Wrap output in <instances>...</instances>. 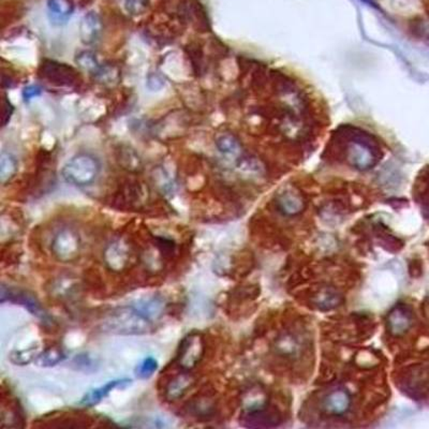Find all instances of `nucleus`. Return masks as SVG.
Segmentation results:
<instances>
[{
    "mask_svg": "<svg viewBox=\"0 0 429 429\" xmlns=\"http://www.w3.org/2000/svg\"><path fill=\"white\" fill-rule=\"evenodd\" d=\"M101 172V162L94 154L81 151L69 159L62 169L66 183L77 188L89 187Z\"/></svg>",
    "mask_w": 429,
    "mask_h": 429,
    "instance_id": "obj_3",
    "label": "nucleus"
},
{
    "mask_svg": "<svg viewBox=\"0 0 429 429\" xmlns=\"http://www.w3.org/2000/svg\"><path fill=\"white\" fill-rule=\"evenodd\" d=\"M279 208L286 214H296L303 210V200L299 195L286 191L278 199Z\"/></svg>",
    "mask_w": 429,
    "mask_h": 429,
    "instance_id": "obj_17",
    "label": "nucleus"
},
{
    "mask_svg": "<svg viewBox=\"0 0 429 429\" xmlns=\"http://www.w3.org/2000/svg\"><path fill=\"white\" fill-rule=\"evenodd\" d=\"M389 323H390L391 330L395 334H400L407 330L410 324V319L407 316V313L404 312L400 309H396L391 313Z\"/></svg>",
    "mask_w": 429,
    "mask_h": 429,
    "instance_id": "obj_22",
    "label": "nucleus"
},
{
    "mask_svg": "<svg viewBox=\"0 0 429 429\" xmlns=\"http://www.w3.org/2000/svg\"><path fill=\"white\" fill-rule=\"evenodd\" d=\"M134 306L140 309L148 319L155 322V320L160 319L166 310V301L160 295H153L146 297L144 301L138 302Z\"/></svg>",
    "mask_w": 429,
    "mask_h": 429,
    "instance_id": "obj_14",
    "label": "nucleus"
},
{
    "mask_svg": "<svg viewBox=\"0 0 429 429\" xmlns=\"http://www.w3.org/2000/svg\"><path fill=\"white\" fill-rule=\"evenodd\" d=\"M158 367V360H156L153 356H147V358H143L141 362L138 363L134 373H136L138 379L146 380V379H149L157 371Z\"/></svg>",
    "mask_w": 429,
    "mask_h": 429,
    "instance_id": "obj_21",
    "label": "nucleus"
},
{
    "mask_svg": "<svg viewBox=\"0 0 429 429\" xmlns=\"http://www.w3.org/2000/svg\"><path fill=\"white\" fill-rule=\"evenodd\" d=\"M337 138L345 148L343 158L345 162L353 168L370 170L380 160L381 149L375 138L360 129L347 127L345 131L337 134Z\"/></svg>",
    "mask_w": 429,
    "mask_h": 429,
    "instance_id": "obj_1",
    "label": "nucleus"
},
{
    "mask_svg": "<svg viewBox=\"0 0 429 429\" xmlns=\"http://www.w3.org/2000/svg\"><path fill=\"white\" fill-rule=\"evenodd\" d=\"M55 289L53 293L56 294L57 297L60 299H67L73 295L74 292L77 291L75 282H72L71 279H60V282L54 284Z\"/></svg>",
    "mask_w": 429,
    "mask_h": 429,
    "instance_id": "obj_24",
    "label": "nucleus"
},
{
    "mask_svg": "<svg viewBox=\"0 0 429 429\" xmlns=\"http://www.w3.org/2000/svg\"><path fill=\"white\" fill-rule=\"evenodd\" d=\"M195 379L191 371L182 370V373L173 376L163 387V397L167 402H176L187 394L195 385Z\"/></svg>",
    "mask_w": 429,
    "mask_h": 429,
    "instance_id": "obj_9",
    "label": "nucleus"
},
{
    "mask_svg": "<svg viewBox=\"0 0 429 429\" xmlns=\"http://www.w3.org/2000/svg\"><path fill=\"white\" fill-rule=\"evenodd\" d=\"M79 39L85 45H93L102 34L101 19L96 12H88L79 23Z\"/></svg>",
    "mask_w": 429,
    "mask_h": 429,
    "instance_id": "obj_11",
    "label": "nucleus"
},
{
    "mask_svg": "<svg viewBox=\"0 0 429 429\" xmlns=\"http://www.w3.org/2000/svg\"><path fill=\"white\" fill-rule=\"evenodd\" d=\"M14 108H13L11 102L8 100L7 97H3V126L5 127L12 117Z\"/></svg>",
    "mask_w": 429,
    "mask_h": 429,
    "instance_id": "obj_26",
    "label": "nucleus"
},
{
    "mask_svg": "<svg viewBox=\"0 0 429 429\" xmlns=\"http://www.w3.org/2000/svg\"><path fill=\"white\" fill-rule=\"evenodd\" d=\"M204 350V339L202 336L197 333L188 334L178 345L175 358L176 365L180 370L191 371L202 360Z\"/></svg>",
    "mask_w": 429,
    "mask_h": 429,
    "instance_id": "obj_7",
    "label": "nucleus"
},
{
    "mask_svg": "<svg viewBox=\"0 0 429 429\" xmlns=\"http://www.w3.org/2000/svg\"><path fill=\"white\" fill-rule=\"evenodd\" d=\"M42 94V88L39 85H29L23 89L22 96L25 101H30L32 99L37 98Z\"/></svg>",
    "mask_w": 429,
    "mask_h": 429,
    "instance_id": "obj_25",
    "label": "nucleus"
},
{
    "mask_svg": "<svg viewBox=\"0 0 429 429\" xmlns=\"http://www.w3.org/2000/svg\"><path fill=\"white\" fill-rule=\"evenodd\" d=\"M1 302L3 303L11 302V303L19 304L43 322L49 321L47 313L45 312V308L41 306V304L36 299L35 296L32 295L28 292L22 291L20 289L11 288V286H5V284H3L1 286Z\"/></svg>",
    "mask_w": 429,
    "mask_h": 429,
    "instance_id": "obj_8",
    "label": "nucleus"
},
{
    "mask_svg": "<svg viewBox=\"0 0 429 429\" xmlns=\"http://www.w3.org/2000/svg\"><path fill=\"white\" fill-rule=\"evenodd\" d=\"M131 382H132V380L127 379V378L110 381V382L106 383V384L101 385V387H97V389L87 392L82 397V400H79V405L82 406V407H95V406L100 404L104 398L108 397L110 393L127 387L128 385H130Z\"/></svg>",
    "mask_w": 429,
    "mask_h": 429,
    "instance_id": "obj_10",
    "label": "nucleus"
},
{
    "mask_svg": "<svg viewBox=\"0 0 429 429\" xmlns=\"http://www.w3.org/2000/svg\"><path fill=\"white\" fill-rule=\"evenodd\" d=\"M49 249L57 261L71 263L79 259L81 254V237L72 228H62L53 235Z\"/></svg>",
    "mask_w": 429,
    "mask_h": 429,
    "instance_id": "obj_4",
    "label": "nucleus"
},
{
    "mask_svg": "<svg viewBox=\"0 0 429 429\" xmlns=\"http://www.w3.org/2000/svg\"><path fill=\"white\" fill-rule=\"evenodd\" d=\"M151 7L149 0H125V10L132 16L145 14Z\"/></svg>",
    "mask_w": 429,
    "mask_h": 429,
    "instance_id": "obj_23",
    "label": "nucleus"
},
{
    "mask_svg": "<svg viewBox=\"0 0 429 429\" xmlns=\"http://www.w3.org/2000/svg\"><path fill=\"white\" fill-rule=\"evenodd\" d=\"M39 354L37 345H32L29 348L12 351L9 356V360L13 365L26 366L29 365L30 363H35Z\"/></svg>",
    "mask_w": 429,
    "mask_h": 429,
    "instance_id": "obj_18",
    "label": "nucleus"
},
{
    "mask_svg": "<svg viewBox=\"0 0 429 429\" xmlns=\"http://www.w3.org/2000/svg\"><path fill=\"white\" fill-rule=\"evenodd\" d=\"M364 1H365V3H369V5H376L375 0H364Z\"/></svg>",
    "mask_w": 429,
    "mask_h": 429,
    "instance_id": "obj_27",
    "label": "nucleus"
},
{
    "mask_svg": "<svg viewBox=\"0 0 429 429\" xmlns=\"http://www.w3.org/2000/svg\"><path fill=\"white\" fill-rule=\"evenodd\" d=\"M351 406L350 395L343 390H336L324 400V407L331 415H343Z\"/></svg>",
    "mask_w": 429,
    "mask_h": 429,
    "instance_id": "obj_13",
    "label": "nucleus"
},
{
    "mask_svg": "<svg viewBox=\"0 0 429 429\" xmlns=\"http://www.w3.org/2000/svg\"><path fill=\"white\" fill-rule=\"evenodd\" d=\"M19 163L16 158L9 151H3L0 156V180L5 185L18 172Z\"/></svg>",
    "mask_w": 429,
    "mask_h": 429,
    "instance_id": "obj_16",
    "label": "nucleus"
},
{
    "mask_svg": "<svg viewBox=\"0 0 429 429\" xmlns=\"http://www.w3.org/2000/svg\"><path fill=\"white\" fill-rule=\"evenodd\" d=\"M75 62L82 70L90 74H100L103 70L99 64L96 55L93 52H89V51L79 52L75 57Z\"/></svg>",
    "mask_w": 429,
    "mask_h": 429,
    "instance_id": "obj_19",
    "label": "nucleus"
},
{
    "mask_svg": "<svg viewBox=\"0 0 429 429\" xmlns=\"http://www.w3.org/2000/svg\"><path fill=\"white\" fill-rule=\"evenodd\" d=\"M102 258L106 269L113 273H123L134 264L136 252L126 238L117 237L106 245Z\"/></svg>",
    "mask_w": 429,
    "mask_h": 429,
    "instance_id": "obj_5",
    "label": "nucleus"
},
{
    "mask_svg": "<svg viewBox=\"0 0 429 429\" xmlns=\"http://www.w3.org/2000/svg\"><path fill=\"white\" fill-rule=\"evenodd\" d=\"M99 328L113 335L142 336L153 331L154 322L136 306H123L106 312Z\"/></svg>",
    "mask_w": 429,
    "mask_h": 429,
    "instance_id": "obj_2",
    "label": "nucleus"
},
{
    "mask_svg": "<svg viewBox=\"0 0 429 429\" xmlns=\"http://www.w3.org/2000/svg\"><path fill=\"white\" fill-rule=\"evenodd\" d=\"M216 146L220 153L227 156H237L241 153V144L232 134H221L216 138Z\"/></svg>",
    "mask_w": 429,
    "mask_h": 429,
    "instance_id": "obj_20",
    "label": "nucleus"
},
{
    "mask_svg": "<svg viewBox=\"0 0 429 429\" xmlns=\"http://www.w3.org/2000/svg\"><path fill=\"white\" fill-rule=\"evenodd\" d=\"M66 360V353L58 345H53L40 352L37 360H35L38 367L49 368L54 367L62 360Z\"/></svg>",
    "mask_w": 429,
    "mask_h": 429,
    "instance_id": "obj_15",
    "label": "nucleus"
},
{
    "mask_svg": "<svg viewBox=\"0 0 429 429\" xmlns=\"http://www.w3.org/2000/svg\"><path fill=\"white\" fill-rule=\"evenodd\" d=\"M39 74L43 79L56 86L74 87L81 83V75L75 68L56 60H43L40 64Z\"/></svg>",
    "mask_w": 429,
    "mask_h": 429,
    "instance_id": "obj_6",
    "label": "nucleus"
},
{
    "mask_svg": "<svg viewBox=\"0 0 429 429\" xmlns=\"http://www.w3.org/2000/svg\"><path fill=\"white\" fill-rule=\"evenodd\" d=\"M49 20L55 25H64L74 12L71 0H49L47 1Z\"/></svg>",
    "mask_w": 429,
    "mask_h": 429,
    "instance_id": "obj_12",
    "label": "nucleus"
}]
</instances>
